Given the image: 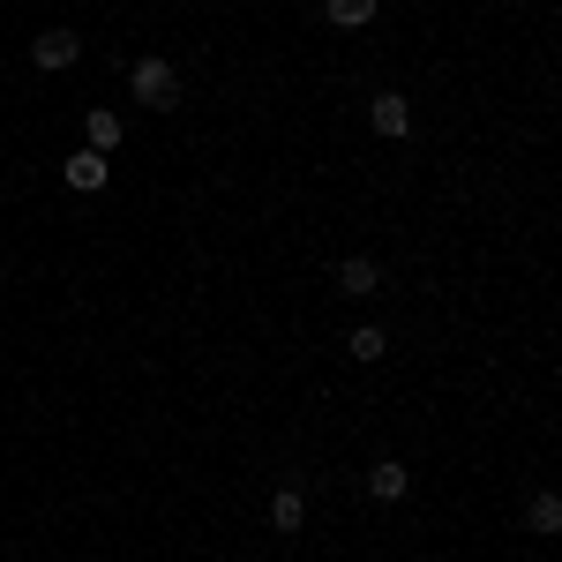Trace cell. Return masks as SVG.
<instances>
[{
    "label": "cell",
    "instance_id": "8fae6325",
    "mask_svg": "<svg viewBox=\"0 0 562 562\" xmlns=\"http://www.w3.org/2000/svg\"><path fill=\"white\" fill-rule=\"evenodd\" d=\"M346 352H352V360H383V352H390V330H375V323H360V330L346 338Z\"/></svg>",
    "mask_w": 562,
    "mask_h": 562
},
{
    "label": "cell",
    "instance_id": "5b68a950",
    "mask_svg": "<svg viewBox=\"0 0 562 562\" xmlns=\"http://www.w3.org/2000/svg\"><path fill=\"white\" fill-rule=\"evenodd\" d=\"M121 113H113V105H90L83 113V150H98V158H113V150H121Z\"/></svg>",
    "mask_w": 562,
    "mask_h": 562
},
{
    "label": "cell",
    "instance_id": "277c9868",
    "mask_svg": "<svg viewBox=\"0 0 562 562\" xmlns=\"http://www.w3.org/2000/svg\"><path fill=\"white\" fill-rule=\"evenodd\" d=\"M368 121H375V135L405 143V135H413V105H405L397 90H383V98H368Z\"/></svg>",
    "mask_w": 562,
    "mask_h": 562
},
{
    "label": "cell",
    "instance_id": "ba28073f",
    "mask_svg": "<svg viewBox=\"0 0 562 562\" xmlns=\"http://www.w3.org/2000/svg\"><path fill=\"white\" fill-rule=\"evenodd\" d=\"M270 525H278V532H301L307 525V495L301 487H278V495H270Z\"/></svg>",
    "mask_w": 562,
    "mask_h": 562
},
{
    "label": "cell",
    "instance_id": "30bf717a",
    "mask_svg": "<svg viewBox=\"0 0 562 562\" xmlns=\"http://www.w3.org/2000/svg\"><path fill=\"white\" fill-rule=\"evenodd\" d=\"M323 15H330L338 31H368V23H375V0H323Z\"/></svg>",
    "mask_w": 562,
    "mask_h": 562
},
{
    "label": "cell",
    "instance_id": "9c48e42d",
    "mask_svg": "<svg viewBox=\"0 0 562 562\" xmlns=\"http://www.w3.org/2000/svg\"><path fill=\"white\" fill-rule=\"evenodd\" d=\"M525 532H540V540H555V532H562V503L548 495V487L525 503Z\"/></svg>",
    "mask_w": 562,
    "mask_h": 562
},
{
    "label": "cell",
    "instance_id": "7a4b0ae2",
    "mask_svg": "<svg viewBox=\"0 0 562 562\" xmlns=\"http://www.w3.org/2000/svg\"><path fill=\"white\" fill-rule=\"evenodd\" d=\"M338 293H346V301L383 293V262H375V256H346V262H338Z\"/></svg>",
    "mask_w": 562,
    "mask_h": 562
},
{
    "label": "cell",
    "instance_id": "3957f363",
    "mask_svg": "<svg viewBox=\"0 0 562 562\" xmlns=\"http://www.w3.org/2000/svg\"><path fill=\"white\" fill-rule=\"evenodd\" d=\"M31 60L60 76V68H76V60H83V38H76V31H38V45H31Z\"/></svg>",
    "mask_w": 562,
    "mask_h": 562
},
{
    "label": "cell",
    "instance_id": "52a82bcc",
    "mask_svg": "<svg viewBox=\"0 0 562 562\" xmlns=\"http://www.w3.org/2000/svg\"><path fill=\"white\" fill-rule=\"evenodd\" d=\"M405 487H413V473H405L397 458H375V465H368V495H375V503H397Z\"/></svg>",
    "mask_w": 562,
    "mask_h": 562
},
{
    "label": "cell",
    "instance_id": "8992f818",
    "mask_svg": "<svg viewBox=\"0 0 562 562\" xmlns=\"http://www.w3.org/2000/svg\"><path fill=\"white\" fill-rule=\"evenodd\" d=\"M60 173H68V188L98 195V188L113 180V158H98V150H76V158H60Z\"/></svg>",
    "mask_w": 562,
    "mask_h": 562
},
{
    "label": "cell",
    "instance_id": "6da1fadb",
    "mask_svg": "<svg viewBox=\"0 0 562 562\" xmlns=\"http://www.w3.org/2000/svg\"><path fill=\"white\" fill-rule=\"evenodd\" d=\"M128 90H135V105H150V113H173V105H180V76H173V60L143 53V60L128 68Z\"/></svg>",
    "mask_w": 562,
    "mask_h": 562
}]
</instances>
